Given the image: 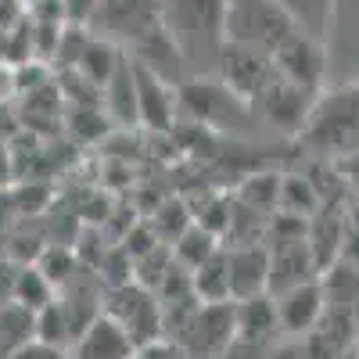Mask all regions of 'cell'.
<instances>
[{
    "mask_svg": "<svg viewBox=\"0 0 359 359\" xmlns=\"http://www.w3.org/2000/svg\"><path fill=\"white\" fill-rule=\"evenodd\" d=\"M226 0H162V29L176 43L187 72H216L226 47Z\"/></svg>",
    "mask_w": 359,
    "mask_h": 359,
    "instance_id": "6da1fadb",
    "label": "cell"
},
{
    "mask_svg": "<svg viewBox=\"0 0 359 359\" xmlns=\"http://www.w3.org/2000/svg\"><path fill=\"white\" fill-rule=\"evenodd\" d=\"M298 140L320 155L334 158L359 155V83L320 94Z\"/></svg>",
    "mask_w": 359,
    "mask_h": 359,
    "instance_id": "7a4b0ae2",
    "label": "cell"
},
{
    "mask_svg": "<svg viewBox=\"0 0 359 359\" xmlns=\"http://www.w3.org/2000/svg\"><path fill=\"white\" fill-rule=\"evenodd\" d=\"M223 29H226V43L273 54L294 33V22L284 15L277 0H226Z\"/></svg>",
    "mask_w": 359,
    "mask_h": 359,
    "instance_id": "3957f363",
    "label": "cell"
},
{
    "mask_svg": "<svg viewBox=\"0 0 359 359\" xmlns=\"http://www.w3.org/2000/svg\"><path fill=\"white\" fill-rule=\"evenodd\" d=\"M162 25V0H97L86 29L115 47H137L151 29Z\"/></svg>",
    "mask_w": 359,
    "mask_h": 359,
    "instance_id": "277c9868",
    "label": "cell"
},
{
    "mask_svg": "<svg viewBox=\"0 0 359 359\" xmlns=\"http://www.w3.org/2000/svg\"><path fill=\"white\" fill-rule=\"evenodd\" d=\"M104 313L137 341V348L165 338L162 334V302H158V294L144 284H118L108 294Z\"/></svg>",
    "mask_w": 359,
    "mask_h": 359,
    "instance_id": "5b68a950",
    "label": "cell"
},
{
    "mask_svg": "<svg viewBox=\"0 0 359 359\" xmlns=\"http://www.w3.org/2000/svg\"><path fill=\"white\" fill-rule=\"evenodd\" d=\"M233 338V302H198V309L172 341L184 348L187 359H219Z\"/></svg>",
    "mask_w": 359,
    "mask_h": 359,
    "instance_id": "8992f818",
    "label": "cell"
},
{
    "mask_svg": "<svg viewBox=\"0 0 359 359\" xmlns=\"http://www.w3.org/2000/svg\"><path fill=\"white\" fill-rule=\"evenodd\" d=\"M269 57H273V69H277L280 79L309 90V94H320L323 72H327V47H323V40L302 33V29H294V33Z\"/></svg>",
    "mask_w": 359,
    "mask_h": 359,
    "instance_id": "52a82bcc",
    "label": "cell"
},
{
    "mask_svg": "<svg viewBox=\"0 0 359 359\" xmlns=\"http://www.w3.org/2000/svg\"><path fill=\"white\" fill-rule=\"evenodd\" d=\"M216 72H219V83L230 90L237 101H245L248 108L262 94V86L277 76L273 57H269V54L252 50V47H237V43H226L223 47Z\"/></svg>",
    "mask_w": 359,
    "mask_h": 359,
    "instance_id": "ba28073f",
    "label": "cell"
},
{
    "mask_svg": "<svg viewBox=\"0 0 359 359\" xmlns=\"http://www.w3.org/2000/svg\"><path fill=\"white\" fill-rule=\"evenodd\" d=\"M316 97L320 94H309V90H302V86H294V83L273 76V79L262 86V94L252 101V111L259 118H266L269 126L284 130V133H302V126H306V118H309Z\"/></svg>",
    "mask_w": 359,
    "mask_h": 359,
    "instance_id": "9c48e42d",
    "label": "cell"
},
{
    "mask_svg": "<svg viewBox=\"0 0 359 359\" xmlns=\"http://www.w3.org/2000/svg\"><path fill=\"white\" fill-rule=\"evenodd\" d=\"M133 65V86H137V118L147 130H172L176 123V104H180V86H172L169 79H162L158 72H151L147 65H140L137 57H130Z\"/></svg>",
    "mask_w": 359,
    "mask_h": 359,
    "instance_id": "30bf717a",
    "label": "cell"
},
{
    "mask_svg": "<svg viewBox=\"0 0 359 359\" xmlns=\"http://www.w3.org/2000/svg\"><path fill=\"white\" fill-rule=\"evenodd\" d=\"M327 313V287L320 280L298 284L284 294H277V316L284 338H306Z\"/></svg>",
    "mask_w": 359,
    "mask_h": 359,
    "instance_id": "8fae6325",
    "label": "cell"
},
{
    "mask_svg": "<svg viewBox=\"0 0 359 359\" xmlns=\"http://www.w3.org/2000/svg\"><path fill=\"white\" fill-rule=\"evenodd\" d=\"M316 255L309 248V237L306 241H273L269 245V294H284L298 284H309L316 280Z\"/></svg>",
    "mask_w": 359,
    "mask_h": 359,
    "instance_id": "7c38bea8",
    "label": "cell"
},
{
    "mask_svg": "<svg viewBox=\"0 0 359 359\" xmlns=\"http://www.w3.org/2000/svg\"><path fill=\"white\" fill-rule=\"evenodd\" d=\"M230 269V298L245 302L255 294H269V248L266 245H233L226 248Z\"/></svg>",
    "mask_w": 359,
    "mask_h": 359,
    "instance_id": "4fadbf2b",
    "label": "cell"
},
{
    "mask_svg": "<svg viewBox=\"0 0 359 359\" xmlns=\"http://www.w3.org/2000/svg\"><path fill=\"white\" fill-rule=\"evenodd\" d=\"M133 355H137V341L104 309L83 327V334L72 345V359H133Z\"/></svg>",
    "mask_w": 359,
    "mask_h": 359,
    "instance_id": "5bb4252c",
    "label": "cell"
},
{
    "mask_svg": "<svg viewBox=\"0 0 359 359\" xmlns=\"http://www.w3.org/2000/svg\"><path fill=\"white\" fill-rule=\"evenodd\" d=\"M233 327H237V338L273 348L284 338L280 316H277V298L255 294V298H245V302H233Z\"/></svg>",
    "mask_w": 359,
    "mask_h": 359,
    "instance_id": "9a60e30c",
    "label": "cell"
},
{
    "mask_svg": "<svg viewBox=\"0 0 359 359\" xmlns=\"http://www.w3.org/2000/svg\"><path fill=\"white\" fill-rule=\"evenodd\" d=\"M101 108L104 115L111 118V126H123V130H133L140 126L137 118V86H133V65H130V54L118 57V65L111 72V79L104 83L101 90Z\"/></svg>",
    "mask_w": 359,
    "mask_h": 359,
    "instance_id": "2e32d148",
    "label": "cell"
},
{
    "mask_svg": "<svg viewBox=\"0 0 359 359\" xmlns=\"http://www.w3.org/2000/svg\"><path fill=\"white\" fill-rule=\"evenodd\" d=\"M219 248H223V245H219V233H212V230L201 226V223H191V226L169 245L172 262H176L180 269H187V273H191V269H198L205 259H212Z\"/></svg>",
    "mask_w": 359,
    "mask_h": 359,
    "instance_id": "e0dca14e",
    "label": "cell"
},
{
    "mask_svg": "<svg viewBox=\"0 0 359 359\" xmlns=\"http://www.w3.org/2000/svg\"><path fill=\"white\" fill-rule=\"evenodd\" d=\"M191 291H194L198 302H233L230 298L226 248H219L212 259H205L198 269H191Z\"/></svg>",
    "mask_w": 359,
    "mask_h": 359,
    "instance_id": "ac0fdd59",
    "label": "cell"
},
{
    "mask_svg": "<svg viewBox=\"0 0 359 359\" xmlns=\"http://www.w3.org/2000/svg\"><path fill=\"white\" fill-rule=\"evenodd\" d=\"M284 8V15L294 22V29L316 36V40H327L334 25V11H338V0H277Z\"/></svg>",
    "mask_w": 359,
    "mask_h": 359,
    "instance_id": "d6986e66",
    "label": "cell"
},
{
    "mask_svg": "<svg viewBox=\"0 0 359 359\" xmlns=\"http://www.w3.org/2000/svg\"><path fill=\"white\" fill-rule=\"evenodd\" d=\"M57 298V287L47 280V273L36 266V262H25L15 269V280H11V302L25 306V309H33L40 313L43 306H50Z\"/></svg>",
    "mask_w": 359,
    "mask_h": 359,
    "instance_id": "ffe728a7",
    "label": "cell"
},
{
    "mask_svg": "<svg viewBox=\"0 0 359 359\" xmlns=\"http://www.w3.org/2000/svg\"><path fill=\"white\" fill-rule=\"evenodd\" d=\"M36 338V313L25 309L18 302H4L0 306V359L15 355L22 345H29Z\"/></svg>",
    "mask_w": 359,
    "mask_h": 359,
    "instance_id": "44dd1931",
    "label": "cell"
},
{
    "mask_svg": "<svg viewBox=\"0 0 359 359\" xmlns=\"http://www.w3.org/2000/svg\"><path fill=\"white\" fill-rule=\"evenodd\" d=\"M316 205H320V194H316V187L309 184V180H302V176H280V201H277V208L284 216L309 219L316 212Z\"/></svg>",
    "mask_w": 359,
    "mask_h": 359,
    "instance_id": "7402d4cb",
    "label": "cell"
},
{
    "mask_svg": "<svg viewBox=\"0 0 359 359\" xmlns=\"http://www.w3.org/2000/svg\"><path fill=\"white\" fill-rule=\"evenodd\" d=\"M241 201L252 208V212H273L277 201H280V176L273 172H259L252 180H245L241 184Z\"/></svg>",
    "mask_w": 359,
    "mask_h": 359,
    "instance_id": "603a6c76",
    "label": "cell"
},
{
    "mask_svg": "<svg viewBox=\"0 0 359 359\" xmlns=\"http://www.w3.org/2000/svg\"><path fill=\"white\" fill-rule=\"evenodd\" d=\"M8 359H72V348H62V345H50V341H40L33 338L29 345H22L15 355Z\"/></svg>",
    "mask_w": 359,
    "mask_h": 359,
    "instance_id": "cb8c5ba5",
    "label": "cell"
},
{
    "mask_svg": "<svg viewBox=\"0 0 359 359\" xmlns=\"http://www.w3.org/2000/svg\"><path fill=\"white\" fill-rule=\"evenodd\" d=\"M219 359H269V345H255V341H245V338H233Z\"/></svg>",
    "mask_w": 359,
    "mask_h": 359,
    "instance_id": "d4e9b609",
    "label": "cell"
},
{
    "mask_svg": "<svg viewBox=\"0 0 359 359\" xmlns=\"http://www.w3.org/2000/svg\"><path fill=\"white\" fill-rule=\"evenodd\" d=\"M133 359H187V355H184V348H180L176 341L162 338V341H151V345L137 348V355H133Z\"/></svg>",
    "mask_w": 359,
    "mask_h": 359,
    "instance_id": "484cf974",
    "label": "cell"
},
{
    "mask_svg": "<svg viewBox=\"0 0 359 359\" xmlns=\"http://www.w3.org/2000/svg\"><path fill=\"white\" fill-rule=\"evenodd\" d=\"M62 8H65V18L72 25H86V18L97 8V0H62Z\"/></svg>",
    "mask_w": 359,
    "mask_h": 359,
    "instance_id": "4316f807",
    "label": "cell"
},
{
    "mask_svg": "<svg viewBox=\"0 0 359 359\" xmlns=\"http://www.w3.org/2000/svg\"><path fill=\"white\" fill-rule=\"evenodd\" d=\"M269 359H309L306 355V348L302 345H298V341H291V345H273V348H269Z\"/></svg>",
    "mask_w": 359,
    "mask_h": 359,
    "instance_id": "83f0119b",
    "label": "cell"
},
{
    "mask_svg": "<svg viewBox=\"0 0 359 359\" xmlns=\"http://www.w3.org/2000/svg\"><path fill=\"white\" fill-rule=\"evenodd\" d=\"M15 97V69L0 62V101Z\"/></svg>",
    "mask_w": 359,
    "mask_h": 359,
    "instance_id": "f1b7e54d",
    "label": "cell"
},
{
    "mask_svg": "<svg viewBox=\"0 0 359 359\" xmlns=\"http://www.w3.org/2000/svg\"><path fill=\"white\" fill-rule=\"evenodd\" d=\"M22 4H25V8H29V4H36V0H22Z\"/></svg>",
    "mask_w": 359,
    "mask_h": 359,
    "instance_id": "f546056e",
    "label": "cell"
}]
</instances>
